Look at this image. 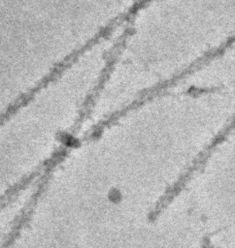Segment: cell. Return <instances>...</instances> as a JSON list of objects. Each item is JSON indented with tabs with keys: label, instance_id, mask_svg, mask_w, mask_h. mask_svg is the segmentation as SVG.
I'll return each instance as SVG.
<instances>
[{
	"label": "cell",
	"instance_id": "obj_1",
	"mask_svg": "<svg viewBox=\"0 0 235 248\" xmlns=\"http://www.w3.org/2000/svg\"><path fill=\"white\" fill-rule=\"evenodd\" d=\"M18 196L16 194L2 206H0V248H4L17 221L20 216V210L17 207Z\"/></svg>",
	"mask_w": 235,
	"mask_h": 248
},
{
	"label": "cell",
	"instance_id": "obj_2",
	"mask_svg": "<svg viewBox=\"0 0 235 248\" xmlns=\"http://www.w3.org/2000/svg\"><path fill=\"white\" fill-rule=\"evenodd\" d=\"M17 194L16 182L8 178L2 170H0V206Z\"/></svg>",
	"mask_w": 235,
	"mask_h": 248
}]
</instances>
